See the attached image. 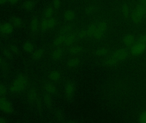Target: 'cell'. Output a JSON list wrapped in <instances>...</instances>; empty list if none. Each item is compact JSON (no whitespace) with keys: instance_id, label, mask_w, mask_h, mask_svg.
<instances>
[{"instance_id":"34","label":"cell","mask_w":146,"mask_h":123,"mask_svg":"<svg viewBox=\"0 0 146 123\" xmlns=\"http://www.w3.org/2000/svg\"><path fill=\"white\" fill-rule=\"evenodd\" d=\"M55 116L56 119L60 122H62L65 119L64 115L61 111H56L55 113Z\"/></svg>"},{"instance_id":"29","label":"cell","mask_w":146,"mask_h":123,"mask_svg":"<svg viewBox=\"0 0 146 123\" xmlns=\"http://www.w3.org/2000/svg\"><path fill=\"white\" fill-rule=\"evenodd\" d=\"M44 54V51L43 50L39 49L33 52L32 55L33 58L35 60H39L42 57Z\"/></svg>"},{"instance_id":"5","label":"cell","mask_w":146,"mask_h":123,"mask_svg":"<svg viewBox=\"0 0 146 123\" xmlns=\"http://www.w3.org/2000/svg\"><path fill=\"white\" fill-rule=\"evenodd\" d=\"M75 90L74 84L72 82H67L65 86V92L67 98L71 100L74 96Z\"/></svg>"},{"instance_id":"3","label":"cell","mask_w":146,"mask_h":123,"mask_svg":"<svg viewBox=\"0 0 146 123\" xmlns=\"http://www.w3.org/2000/svg\"><path fill=\"white\" fill-rule=\"evenodd\" d=\"M146 50V45L137 42L131 47L130 52L133 55H140L143 54Z\"/></svg>"},{"instance_id":"19","label":"cell","mask_w":146,"mask_h":123,"mask_svg":"<svg viewBox=\"0 0 146 123\" xmlns=\"http://www.w3.org/2000/svg\"><path fill=\"white\" fill-rule=\"evenodd\" d=\"M135 10L141 15L142 17L145 16L146 15V7L142 3H139L136 5Z\"/></svg>"},{"instance_id":"36","label":"cell","mask_w":146,"mask_h":123,"mask_svg":"<svg viewBox=\"0 0 146 123\" xmlns=\"http://www.w3.org/2000/svg\"><path fill=\"white\" fill-rule=\"evenodd\" d=\"M87 37H88V34L86 30H81L77 34V37L80 39H83Z\"/></svg>"},{"instance_id":"15","label":"cell","mask_w":146,"mask_h":123,"mask_svg":"<svg viewBox=\"0 0 146 123\" xmlns=\"http://www.w3.org/2000/svg\"><path fill=\"white\" fill-rule=\"evenodd\" d=\"M76 38V36L75 34H69L66 37V40H65L64 43L66 46H71L74 43Z\"/></svg>"},{"instance_id":"42","label":"cell","mask_w":146,"mask_h":123,"mask_svg":"<svg viewBox=\"0 0 146 123\" xmlns=\"http://www.w3.org/2000/svg\"><path fill=\"white\" fill-rule=\"evenodd\" d=\"M137 42L146 45V34H143L140 36L138 39Z\"/></svg>"},{"instance_id":"38","label":"cell","mask_w":146,"mask_h":123,"mask_svg":"<svg viewBox=\"0 0 146 123\" xmlns=\"http://www.w3.org/2000/svg\"><path fill=\"white\" fill-rule=\"evenodd\" d=\"M3 55L7 59H11L13 58V53L10 51L8 49L3 50Z\"/></svg>"},{"instance_id":"1","label":"cell","mask_w":146,"mask_h":123,"mask_svg":"<svg viewBox=\"0 0 146 123\" xmlns=\"http://www.w3.org/2000/svg\"><path fill=\"white\" fill-rule=\"evenodd\" d=\"M27 77L23 74L19 75L15 79L10 87V90L13 93H19L24 91L27 86Z\"/></svg>"},{"instance_id":"37","label":"cell","mask_w":146,"mask_h":123,"mask_svg":"<svg viewBox=\"0 0 146 123\" xmlns=\"http://www.w3.org/2000/svg\"><path fill=\"white\" fill-rule=\"evenodd\" d=\"M139 121L141 123H146V111L142 112L139 117Z\"/></svg>"},{"instance_id":"46","label":"cell","mask_w":146,"mask_h":123,"mask_svg":"<svg viewBox=\"0 0 146 123\" xmlns=\"http://www.w3.org/2000/svg\"><path fill=\"white\" fill-rule=\"evenodd\" d=\"M141 3L144 5L146 7V0H140Z\"/></svg>"},{"instance_id":"2","label":"cell","mask_w":146,"mask_h":123,"mask_svg":"<svg viewBox=\"0 0 146 123\" xmlns=\"http://www.w3.org/2000/svg\"><path fill=\"white\" fill-rule=\"evenodd\" d=\"M12 103L5 97H0V110L6 114H11L13 111Z\"/></svg>"},{"instance_id":"16","label":"cell","mask_w":146,"mask_h":123,"mask_svg":"<svg viewBox=\"0 0 146 123\" xmlns=\"http://www.w3.org/2000/svg\"><path fill=\"white\" fill-rule=\"evenodd\" d=\"M37 93L36 90L34 88H32L29 90L28 94V99L31 102H33L36 100Z\"/></svg>"},{"instance_id":"4","label":"cell","mask_w":146,"mask_h":123,"mask_svg":"<svg viewBox=\"0 0 146 123\" xmlns=\"http://www.w3.org/2000/svg\"><path fill=\"white\" fill-rule=\"evenodd\" d=\"M128 51L124 48H121L115 51L113 53L112 56L119 61H120L126 60L128 57Z\"/></svg>"},{"instance_id":"6","label":"cell","mask_w":146,"mask_h":123,"mask_svg":"<svg viewBox=\"0 0 146 123\" xmlns=\"http://www.w3.org/2000/svg\"><path fill=\"white\" fill-rule=\"evenodd\" d=\"M13 26L11 23L4 22L0 25V32L4 35H9L13 31Z\"/></svg>"},{"instance_id":"21","label":"cell","mask_w":146,"mask_h":123,"mask_svg":"<svg viewBox=\"0 0 146 123\" xmlns=\"http://www.w3.org/2000/svg\"><path fill=\"white\" fill-rule=\"evenodd\" d=\"M83 49L82 47L79 46H74L69 49L68 52L72 55H76L82 52Z\"/></svg>"},{"instance_id":"45","label":"cell","mask_w":146,"mask_h":123,"mask_svg":"<svg viewBox=\"0 0 146 123\" xmlns=\"http://www.w3.org/2000/svg\"><path fill=\"white\" fill-rule=\"evenodd\" d=\"M7 2V0H0V5H3Z\"/></svg>"},{"instance_id":"10","label":"cell","mask_w":146,"mask_h":123,"mask_svg":"<svg viewBox=\"0 0 146 123\" xmlns=\"http://www.w3.org/2000/svg\"><path fill=\"white\" fill-rule=\"evenodd\" d=\"M36 3L33 0H27L22 4V7L27 11H31L35 7Z\"/></svg>"},{"instance_id":"33","label":"cell","mask_w":146,"mask_h":123,"mask_svg":"<svg viewBox=\"0 0 146 123\" xmlns=\"http://www.w3.org/2000/svg\"><path fill=\"white\" fill-rule=\"evenodd\" d=\"M48 23L49 29H53L56 25V19L53 17L49 18L48 19Z\"/></svg>"},{"instance_id":"22","label":"cell","mask_w":146,"mask_h":123,"mask_svg":"<svg viewBox=\"0 0 146 123\" xmlns=\"http://www.w3.org/2000/svg\"><path fill=\"white\" fill-rule=\"evenodd\" d=\"M34 49L33 44L29 41L26 42L23 45V49L27 53H31L34 50Z\"/></svg>"},{"instance_id":"20","label":"cell","mask_w":146,"mask_h":123,"mask_svg":"<svg viewBox=\"0 0 146 123\" xmlns=\"http://www.w3.org/2000/svg\"><path fill=\"white\" fill-rule=\"evenodd\" d=\"M44 90L50 94H53L56 92V88L54 84L50 83H47L44 85Z\"/></svg>"},{"instance_id":"11","label":"cell","mask_w":146,"mask_h":123,"mask_svg":"<svg viewBox=\"0 0 146 123\" xmlns=\"http://www.w3.org/2000/svg\"><path fill=\"white\" fill-rule=\"evenodd\" d=\"M64 51L61 48H57L54 51L52 54V57L55 61H58L62 57Z\"/></svg>"},{"instance_id":"41","label":"cell","mask_w":146,"mask_h":123,"mask_svg":"<svg viewBox=\"0 0 146 123\" xmlns=\"http://www.w3.org/2000/svg\"><path fill=\"white\" fill-rule=\"evenodd\" d=\"M10 51L13 53V54H17L19 52V48L16 45H10Z\"/></svg>"},{"instance_id":"30","label":"cell","mask_w":146,"mask_h":123,"mask_svg":"<svg viewBox=\"0 0 146 123\" xmlns=\"http://www.w3.org/2000/svg\"><path fill=\"white\" fill-rule=\"evenodd\" d=\"M40 27L42 31H46L47 30H49L48 19L44 18L42 20L40 23Z\"/></svg>"},{"instance_id":"32","label":"cell","mask_w":146,"mask_h":123,"mask_svg":"<svg viewBox=\"0 0 146 123\" xmlns=\"http://www.w3.org/2000/svg\"><path fill=\"white\" fill-rule=\"evenodd\" d=\"M96 11V7L93 5L88 6L86 8L85 12L88 15H91L95 13Z\"/></svg>"},{"instance_id":"18","label":"cell","mask_w":146,"mask_h":123,"mask_svg":"<svg viewBox=\"0 0 146 123\" xmlns=\"http://www.w3.org/2000/svg\"><path fill=\"white\" fill-rule=\"evenodd\" d=\"M66 36L64 35H61L58 36L55 39L54 41V45L56 47H59L62 44L65 43Z\"/></svg>"},{"instance_id":"35","label":"cell","mask_w":146,"mask_h":123,"mask_svg":"<svg viewBox=\"0 0 146 123\" xmlns=\"http://www.w3.org/2000/svg\"><path fill=\"white\" fill-rule=\"evenodd\" d=\"M44 103H45V105L47 106L50 107L52 104V100L51 97L48 94H46L44 95Z\"/></svg>"},{"instance_id":"13","label":"cell","mask_w":146,"mask_h":123,"mask_svg":"<svg viewBox=\"0 0 146 123\" xmlns=\"http://www.w3.org/2000/svg\"><path fill=\"white\" fill-rule=\"evenodd\" d=\"M119 62L117 59H116L115 57L112 56L111 57L106 59L104 61V63L106 66H109V67H113V66L117 65Z\"/></svg>"},{"instance_id":"28","label":"cell","mask_w":146,"mask_h":123,"mask_svg":"<svg viewBox=\"0 0 146 123\" xmlns=\"http://www.w3.org/2000/svg\"><path fill=\"white\" fill-rule=\"evenodd\" d=\"M109 53L108 49L105 48H101L98 49L95 51V54L98 56L103 57L106 56Z\"/></svg>"},{"instance_id":"31","label":"cell","mask_w":146,"mask_h":123,"mask_svg":"<svg viewBox=\"0 0 146 123\" xmlns=\"http://www.w3.org/2000/svg\"><path fill=\"white\" fill-rule=\"evenodd\" d=\"M122 13L125 18H128L129 16V9L128 5L127 3L123 4L122 6Z\"/></svg>"},{"instance_id":"39","label":"cell","mask_w":146,"mask_h":123,"mask_svg":"<svg viewBox=\"0 0 146 123\" xmlns=\"http://www.w3.org/2000/svg\"><path fill=\"white\" fill-rule=\"evenodd\" d=\"M7 93V89L5 86L0 82V96H4Z\"/></svg>"},{"instance_id":"43","label":"cell","mask_w":146,"mask_h":123,"mask_svg":"<svg viewBox=\"0 0 146 123\" xmlns=\"http://www.w3.org/2000/svg\"><path fill=\"white\" fill-rule=\"evenodd\" d=\"M19 0H7V1L11 4H15L19 2Z\"/></svg>"},{"instance_id":"47","label":"cell","mask_w":146,"mask_h":123,"mask_svg":"<svg viewBox=\"0 0 146 123\" xmlns=\"http://www.w3.org/2000/svg\"><path fill=\"white\" fill-rule=\"evenodd\" d=\"M4 62H3V60L2 59L1 57H0V65H1Z\"/></svg>"},{"instance_id":"8","label":"cell","mask_w":146,"mask_h":123,"mask_svg":"<svg viewBox=\"0 0 146 123\" xmlns=\"http://www.w3.org/2000/svg\"><path fill=\"white\" fill-rule=\"evenodd\" d=\"M143 18V17L138 13L135 10H134L131 13V19L132 21L136 25L140 24L142 22Z\"/></svg>"},{"instance_id":"44","label":"cell","mask_w":146,"mask_h":123,"mask_svg":"<svg viewBox=\"0 0 146 123\" xmlns=\"http://www.w3.org/2000/svg\"><path fill=\"white\" fill-rule=\"evenodd\" d=\"M7 121L4 118L0 116V123H5Z\"/></svg>"},{"instance_id":"14","label":"cell","mask_w":146,"mask_h":123,"mask_svg":"<svg viewBox=\"0 0 146 123\" xmlns=\"http://www.w3.org/2000/svg\"><path fill=\"white\" fill-rule=\"evenodd\" d=\"M10 22L13 26L16 27H21L23 25V20L17 16L12 17L10 19Z\"/></svg>"},{"instance_id":"27","label":"cell","mask_w":146,"mask_h":123,"mask_svg":"<svg viewBox=\"0 0 146 123\" xmlns=\"http://www.w3.org/2000/svg\"><path fill=\"white\" fill-rule=\"evenodd\" d=\"M80 63V60L78 58H74L71 59L68 62L67 65L70 68H74L77 67Z\"/></svg>"},{"instance_id":"40","label":"cell","mask_w":146,"mask_h":123,"mask_svg":"<svg viewBox=\"0 0 146 123\" xmlns=\"http://www.w3.org/2000/svg\"><path fill=\"white\" fill-rule=\"evenodd\" d=\"M61 4V0H53V6L54 8L58 9Z\"/></svg>"},{"instance_id":"26","label":"cell","mask_w":146,"mask_h":123,"mask_svg":"<svg viewBox=\"0 0 146 123\" xmlns=\"http://www.w3.org/2000/svg\"><path fill=\"white\" fill-rule=\"evenodd\" d=\"M54 13V8L51 7H48L45 9L44 12V15L46 19L51 18Z\"/></svg>"},{"instance_id":"23","label":"cell","mask_w":146,"mask_h":123,"mask_svg":"<svg viewBox=\"0 0 146 123\" xmlns=\"http://www.w3.org/2000/svg\"><path fill=\"white\" fill-rule=\"evenodd\" d=\"M50 79L53 81L59 80L61 77V74L59 71L54 70L50 73L49 75Z\"/></svg>"},{"instance_id":"9","label":"cell","mask_w":146,"mask_h":123,"mask_svg":"<svg viewBox=\"0 0 146 123\" xmlns=\"http://www.w3.org/2000/svg\"><path fill=\"white\" fill-rule=\"evenodd\" d=\"M39 27V22L36 17H33L31 20L30 23V29L32 32L36 33Z\"/></svg>"},{"instance_id":"17","label":"cell","mask_w":146,"mask_h":123,"mask_svg":"<svg viewBox=\"0 0 146 123\" xmlns=\"http://www.w3.org/2000/svg\"><path fill=\"white\" fill-rule=\"evenodd\" d=\"M73 26L71 25H65L61 27L60 30V33L61 35H66L72 31Z\"/></svg>"},{"instance_id":"24","label":"cell","mask_w":146,"mask_h":123,"mask_svg":"<svg viewBox=\"0 0 146 123\" xmlns=\"http://www.w3.org/2000/svg\"><path fill=\"white\" fill-rule=\"evenodd\" d=\"M97 30L105 34L107 29V24L105 21H101L97 25Z\"/></svg>"},{"instance_id":"12","label":"cell","mask_w":146,"mask_h":123,"mask_svg":"<svg viewBox=\"0 0 146 123\" xmlns=\"http://www.w3.org/2000/svg\"><path fill=\"white\" fill-rule=\"evenodd\" d=\"M76 13L74 11L72 10H68L65 12L63 15L64 19L67 21H73L75 18Z\"/></svg>"},{"instance_id":"7","label":"cell","mask_w":146,"mask_h":123,"mask_svg":"<svg viewBox=\"0 0 146 123\" xmlns=\"http://www.w3.org/2000/svg\"><path fill=\"white\" fill-rule=\"evenodd\" d=\"M123 42L124 45L127 47H132L135 44V38L132 34H127L123 38Z\"/></svg>"},{"instance_id":"25","label":"cell","mask_w":146,"mask_h":123,"mask_svg":"<svg viewBox=\"0 0 146 123\" xmlns=\"http://www.w3.org/2000/svg\"><path fill=\"white\" fill-rule=\"evenodd\" d=\"M97 26L95 24H92L90 25L86 30L88 36V37H93L96 30Z\"/></svg>"}]
</instances>
